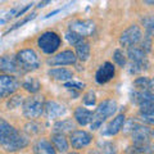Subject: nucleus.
Masks as SVG:
<instances>
[{
    "label": "nucleus",
    "mask_w": 154,
    "mask_h": 154,
    "mask_svg": "<svg viewBox=\"0 0 154 154\" xmlns=\"http://www.w3.org/2000/svg\"><path fill=\"white\" fill-rule=\"evenodd\" d=\"M28 145V137L0 117V146L7 152H18Z\"/></svg>",
    "instance_id": "nucleus-1"
},
{
    "label": "nucleus",
    "mask_w": 154,
    "mask_h": 154,
    "mask_svg": "<svg viewBox=\"0 0 154 154\" xmlns=\"http://www.w3.org/2000/svg\"><path fill=\"white\" fill-rule=\"evenodd\" d=\"M132 144L135 154H152L154 153V144L152 143V130L144 125H134Z\"/></svg>",
    "instance_id": "nucleus-2"
},
{
    "label": "nucleus",
    "mask_w": 154,
    "mask_h": 154,
    "mask_svg": "<svg viewBox=\"0 0 154 154\" xmlns=\"http://www.w3.org/2000/svg\"><path fill=\"white\" fill-rule=\"evenodd\" d=\"M116 110H117V103L114 102V100H104L102 102L96 110L94 112V116H93V121H91V128L93 130H98L100 126L103 125V122L107 119L108 117L110 116H113L116 113Z\"/></svg>",
    "instance_id": "nucleus-3"
},
{
    "label": "nucleus",
    "mask_w": 154,
    "mask_h": 154,
    "mask_svg": "<svg viewBox=\"0 0 154 154\" xmlns=\"http://www.w3.org/2000/svg\"><path fill=\"white\" fill-rule=\"evenodd\" d=\"M128 59L131 60V68L130 73H137L148 68V59H146V53L139 46H131L127 50Z\"/></svg>",
    "instance_id": "nucleus-4"
},
{
    "label": "nucleus",
    "mask_w": 154,
    "mask_h": 154,
    "mask_svg": "<svg viewBox=\"0 0 154 154\" xmlns=\"http://www.w3.org/2000/svg\"><path fill=\"white\" fill-rule=\"evenodd\" d=\"M16 58H17L18 66L26 72L35 71L40 67L38 55L36 54V51L32 50V49H22L21 51L17 53Z\"/></svg>",
    "instance_id": "nucleus-5"
},
{
    "label": "nucleus",
    "mask_w": 154,
    "mask_h": 154,
    "mask_svg": "<svg viewBox=\"0 0 154 154\" xmlns=\"http://www.w3.org/2000/svg\"><path fill=\"white\" fill-rule=\"evenodd\" d=\"M44 108H45V103L42 96H30L22 104L23 114H25V117L30 119L40 117L42 112H44Z\"/></svg>",
    "instance_id": "nucleus-6"
},
{
    "label": "nucleus",
    "mask_w": 154,
    "mask_h": 154,
    "mask_svg": "<svg viewBox=\"0 0 154 154\" xmlns=\"http://www.w3.org/2000/svg\"><path fill=\"white\" fill-rule=\"evenodd\" d=\"M60 42H62V38L58 33L53 31H46L38 37L37 45L45 54H53L60 46Z\"/></svg>",
    "instance_id": "nucleus-7"
},
{
    "label": "nucleus",
    "mask_w": 154,
    "mask_h": 154,
    "mask_svg": "<svg viewBox=\"0 0 154 154\" xmlns=\"http://www.w3.org/2000/svg\"><path fill=\"white\" fill-rule=\"evenodd\" d=\"M143 37L144 36H143L140 27L136 25H132V26H130L127 30H125L122 32L121 37H119V42H121L122 46L131 48V46H135L136 44H139V42L143 40Z\"/></svg>",
    "instance_id": "nucleus-8"
},
{
    "label": "nucleus",
    "mask_w": 154,
    "mask_h": 154,
    "mask_svg": "<svg viewBox=\"0 0 154 154\" xmlns=\"http://www.w3.org/2000/svg\"><path fill=\"white\" fill-rule=\"evenodd\" d=\"M18 81L12 76L0 75V98L11 96L18 89Z\"/></svg>",
    "instance_id": "nucleus-9"
},
{
    "label": "nucleus",
    "mask_w": 154,
    "mask_h": 154,
    "mask_svg": "<svg viewBox=\"0 0 154 154\" xmlns=\"http://www.w3.org/2000/svg\"><path fill=\"white\" fill-rule=\"evenodd\" d=\"M91 140H93L91 135L89 132L84 131V130L72 131L71 136H69V143L75 149H80V148H84L86 145H89V144L91 143Z\"/></svg>",
    "instance_id": "nucleus-10"
},
{
    "label": "nucleus",
    "mask_w": 154,
    "mask_h": 154,
    "mask_svg": "<svg viewBox=\"0 0 154 154\" xmlns=\"http://www.w3.org/2000/svg\"><path fill=\"white\" fill-rule=\"evenodd\" d=\"M116 75V69H114V66L109 62H105L104 64H102L99 67V69L96 71L95 73V80L96 82L103 85V84H107L108 81H110Z\"/></svg>",
    "instance_id": "nucleus-11"
},
{
    "label": "nucleus",
    "mask_w": 154,
    "mask_h": 154,
    "mask_svg": "<svg viewBox=\"0 0 154 154\" xmlns=\"http://www.w3.org/2000/svg\"><path fill=\"white\" fill-rule=\"evenodd\" d=\"M76 59L77 57L72 50H64L59 53V54H57L55 57L50 58L48 60V63L50 66H69V64H75Z\"/></svg>",
    "instance_id": "nucleus-12"
},
{
    "label": "nucleus",
    "mask_w": 154,
    "mask_h": 154,
    "mask_svg": "<svg viewBox=\"0 0 154 154\" xmlns=\"http://www.w3.org/2000/svg\"><path fill=\"white\" fill-rule=\"evenodd\" d=\"M69 30L76 33H79L80 36H89L94 32L95 26L91 21H75L71 23Z\"/></svg>",
    "instance_id": "nucleus-13"
},
{
    "label": "nucleus",
    "mask_w": 154,
    "mask_h": 154,
    "mask_svg": "<svg viewBox=\"0 0 154 154\" xmlns=\"http://www.w3.org/2000/svg\"><path fill=\"white\" fill-rule=\"evenodd\" d=\"M44 110L49 118H58L67 113V108L63 104L55 102V100H48V102H45Z\"/></svg>",
    "instance_id": "nucleus-14"
},
{
    "label": "nucleus",
    "mask_w": 154,
    "mask_h": 154,
    "mask_svg": "<svg viewBox=\"0 0 154 154\" xmlns=\"http://www.w3.org/2000/svg\"><path fill=\"white\" fill-rule=\"evenodd\" d=\"M132 102L136 103L139 107H145L149 104H154V93L150 90L145 91H134L132 94Z\"/></svg>",
    "instance_id": "nucleus-15"
},
{
    "label": "nucleus",
    "mask_w": 154,
    "mask_h": 154,
    "mask_svg": "<svg viewBox=\"0 0 154 154\" xmlns=\"http://www.w3.org/2000/svg\"><path fill=\"white\" fill-rule=\"evenodd\" d=\"M18 62L17 58L11 55H4L0 57V71L7 72V73H14L18 71Z\"/></svg>",
    "instance_id": "nucleus-16"
},
{
    "label": "nucleus",
    "mask_w": 154,
    "mask_h": 154,
    "mask_svg": "<svg viewBox=\"0 0 154 154\" xmlns=\"http://www.w3.org/2000/svg\"><path fill=\"white\" fill-rule=\"evenodd\" d=\"M125 119H126V117H125L123 114H118L117 117L113 118L112 121L109 122V125L107 126V128H105V131H104V135H109V136L117 135L123 127Z\"/></svg>",
    "instance_id": "nucleus-17"
},
{
    "label": "nucleus",
    "mask_w": 154,
    "mask_h": 154,
    "mask_svg": "<svg viewBox=\"0 0 154 154\" xmlns=\"http://www.w3.org/2000/svg\"><path fill=\"white\" fill-rule=\"evenodd\" d=\"M93 116H94V113L85 107H79L75 110V119L77 121V123L81 125V126H86V125L91 123V121H93Z\"/></svg>",
    "instance_id": "nucleus-18"
},
{
    "label": "nucleus",
    "mask_w": 154,
    "mask_h": 154,
    "mask_svg": "<svg viewBox=\"0 0 154 154\" xmlns=\"http://www.w3.org/2000/svg\"><path fill=\"white\" fill-rule=\"evenodd\" d=\"M33 152L35 154H55V148L46 139H40L33 144Z\"/></svg>",
    "instance_id": "nucleus-19"
},
{
    "label": "nucleus",
    "mask_w": 154,
    "mask_h": 154,
    "mask_svg": "<svg viewBox=\"0 0 154 154\" xmlns=\"http://www.w3.org/2000/svg\"><path fill=\"white\" fill-rule=\"evenodd\" d=\"M49 76L57 81H69L73 79L72 71L67 68H53L49 71Z\"/></svg>",
    "instance_id": "nucleus-20"
},
{
    "label": "nucleus",
    "mask_w": 154,
    "mask_h": 154,
    "mask_svg": "<svg viewBox=\"0 0 154 154\" xmlns=\"http://www.w3.org/2000/svg\"><path fill=\"white\" fill-rule=\"evenodd\" d=\"M51 143L55 149H58L60 153H66L68 150V141L63 134H53L51 135Z\"/></svg>",
    "instance_id": "nucleus-21"
},
{
    "label": "nucleus",
    "mask_w": 154,
    "mask_h": 154,
    "mask_svg": "<svg viewBox=\"0 0 154 154\" xmlns=\"http://www.w3.org/2000/svg\"><path fill=\"white\" fill-rule=\"evenodd\" d=\"M141 121L148 125H154V104H149L145 107H140L139 112Z\"/></svg>",
    "instance_id": "nucleus-22"
},
{
    "label": "nucleus",
    "mask_w": 154,
    "mask_h": 154,
    "mask_svg": "<svg viewBox=\"0 0 154 154\" xmlns=\"http://www.w3.org/2000/svg\"><path fill=\"white\" fill-rule=\"evenodd\" d=\"M76 57L82 62L89 59V57H90V44L88 41L82 40L81 42H79V44L76 45Z\"/></svg>",
    "instance_id": "nucleus-23"
},
{
    "label": "nucleus",
    "mask_w": 154,
    "mask_h": 154,
    "mask_svg": "<svg viewBox=\"0 0 154 154\" xmlns=\"http://www.w3.org/2000/svg\"><path fill=\"white\" fill-rule=\"evenodd\" d=\"M73 128H75V123L72 119H62V121L57 122L54 125V127H53L54 134H63V135H64V132L72 131Z\"/></svg>",
    "instance_id": "nucleus-24"
},
{
    "label": "nucleus",
    "mask_w": 154,
    "mask_h": 154,
    "mask_svg": "<svg viewBox=\"0 0 154 154\" xmlns=\"http://www.w3.org/2000/svg\"><path fill=\"white\" fill-rule=\"evenodd\" d=\"M134 86L136 91H145L150 89V80L148 77H137L134 81Z\"/></svg>",
    "instance_id": "nucleus-25"
},
{
    "label": "nucleus",
    "mask_w": 154,
    "mask_h": 154,
    "mask_svg": "<svg viewBox=\"0 0 154 154\" xmlns=\"http://www.w3.org/2000/svg\"><path fill=\"white\" fill-rule=\"evenodd\" d=\"M23 88H25L27 91H30L31 94H35V93H37V91L40 90L41 85L36 79H32L31 77V79H27L25 82H23Z\"/></svg>",
    "instance_id": "nucleus-26"
},
{
    "label": "nucleus",
    "mask_w": 154,
    "mask_h": 154,
    "mask_svg": "<svg viewBox=\"0 0 154 154\" xmlns=\"http://www.w3.org/2000/svg\"><path fill=\"white\" fill-rule=\"evenodd\" d=\"M66 38H67V41H68L71 45H75V46L79 44V42H81V41L84 40L82 36H80L79 33H76V32L71 31V30L66 32Z\"/></svg>",
    "instance_id": "nucleus-27"
},
{
    "label": "nucleus",
    "mask_w": 154,
    "mask_h": 154,
    "mask_svg": "<svg viewBox=\"0 0 154 154\" xmlns=\"http://www.w3.org/2000/svg\"><path fill=\"white\" fill-rule=\"evenodd\" d=\"M144 26H145V30H146V35L149 36H154V17H149L145 18L143 21Z\"/></svg>",
    "instance_id": "nucleus-28"
},
{
    "label": "nucleus",
    "mask_w": 154,
    "mask_h": 154,
    "mask_svg": "<svg viewBox=\"0 0 154 154\" xmlns=\"http://www.w3.org/2000/svg\"><path fill=\"white\" fill-rule=\"evenodd\" d=\"M113 59H114V62L119 67H125V66H126V58H125L123 53L119 50V49H117V50L113 53Z\"/></svg>",
    "instance_id": "nucleus-29"
},
{
    "label": "nucleus",
    "mask_w": 154,
    "mask_h": 154,
    "mask_svg": "<svg viewBox=\"0 0 154 154\" xmlns=\"http://www.w3.org/2000/svg\"><path fill=\"white\" fill-rule=\"evenodd\" d=\"M64 88H67L68 90H82L85 88V84L82 82H80V81H68V82H66L64 84Z\"/></svg>",
    "instance_id": "nucleus-30"
},
{
    "label": "nucleus",
    "mask_w": 154,
    "mask_h": 154,
    "mask_svg": "<svg viewBox=\"0 0 154 154\" xmlns=\"http://www.w3.org/2000/svg\"><path fill=\"white\" fill-rule=\"evenodd\" d=\"M36 17V14L35 13H32V14H30V16H27L26 18H23L22 19V21H19V22H17L16 23V25H14L13 27H11V28H9V30L5 32V33H9V32H11V31H14V30H16V28H19V27H21V26H23V25H25V23H27L28 21H31V19H33V18H35Z\"/></svg>",
    "instance_id": "nucleus-31"
},
{
    "label": "nucleus",
    "mask_w": 154,
    "mask_h": 154,
    "mask_svg": "<svg viewBox=\"0 0 154 154\" xmlns=\"http://www.w3.org/2000/svg\"><path fill=\"white\" fill-rule=\"evenodd\" d=\"M95 94H94V91H89V93H86L84 95V98H82V102L85 105H89V107H91V105H94L95 104Z\"/></svg>",
    "instance_id": "nucleus-32"
},
{
    "label": "nucleus",
    "mask_w": 154,
    "mask_h": 154,
    "mask_svg": "<svg viewBox=\"0 0 154 154\" xmlns=\"http://www.w3.org/2000/svg\"><path fill=\"white\" fill-rule=\"evenodd\" d=\"M116 146L112 143H103L102 145V154H114Z\"/></svg>",
    "instance_id": "nucleus-33"
},
{
    "label": "nucleus",
    "mask_w": 154,
    "mask_h": 154,
    "mask_svg": "<svg viewBox=\"0 0 154 154\" xmlns=\"http://www.w3.org/2000/svg\"><path fill=\"white\" fill-rule=\"evenodd\" d=\"M12 102H9L8 103V107L9 109L11 108H14V107H17L18 104H21V96H14V98H11Z\"/></svg>",
    "instance_id": "nucleus-34"
},
{
    "label": "nucleus",
    "mask_w": 154,
    "mask_h": 154,
    "mask_svg": "<svg viewBox=\"0 0 154 154\" xmlns=\"http://www.w3.org/2000/svg\"><path fill=\"white\" fill-rule=\"evenodd\" d=\"M31 5H32V4H27V5H26L25 8L19 9V11H18V13H17V16H16V17H21V16H22V14H23V13H25V12H27V11H28V9H30V8H31Z\"/></svg>",
    "instance_id": "nucleus-35"
},
{
    "label": "nucleus",
    "mask_w": 154,
    "mask_h": 154,
    "mask_svg": "<svg viewBox=\"0 0 154 154\" xmlns=\"http://www.w3.org/2000/svg\"><path fill=\"white\" fill-rule=\"evenodd\" d=\"M57 13H59V9H57V11H54V12H51V13H49L48 16H45V18H49V17H51V16H54V14H57Z\"/></svg>",
    "instance_id": "nucleus-36"
},
{
    "label": "nucleus",
    "mask_w": 154,
    "mask_h": 154,
    "mask_svg": "<svg viewBox=\"0 0 154 154\" xmlns=\"http://www.w3.org/2000/svg\"><path fill=\"white\" fill-rule=\"evenodd\" d=\"M46 4H50V2H42V3H40V4H38V8H42V7H45Z\"/></svg>",
    "instance_id": "nucleus-37"
},
{
    "label": "nucleus",
    "mask_w": 154,
    "mask_h": 154,
    "mask_svg": "<svg viewBox=\"0 0 154 154\" xmlns=\"http://www.w3.org/2000/svg\"><path fill=\"white\" fill-rule=\"evenodd\" d=\"M150 90H152V91H154V79H153V80H150Z\"/></svg>",
    "instance_id": "nucleus-38"
},
{
    "label": "nucleus",
    "mask_w": 154,
    "mask_h": 154,
    "mask_svg": "<svg viewBox=\"0 0 154 154\" xmlns=\"http://www.w3.org/2000/svg\"><path fill=\"white\" fill-rule=\"evenodd\" d=\"M145 4H149V5H154V0H146Z\"/></svg>",
    "instance_id": "nucleus-39"
},
{
    "label": "nucleus",
    "mask_w": 154,
    "mask_h": 154,
    "mask_svg": "<svg viewBox=\"0 0 154 154\" xmlns=\"http://www.w3.org/2000/svg\"><path fill=\"white\" fill-rule=\"evenodd\" d=\"M71 154H79V153H71Z\"/></svg>",
    "instance_id": "nucleus-40"
},
{
    "label": "nucleus",
    "mask_w": 154,
    "mask_h": 154,
    "mask_svg": "<svg viewBox=\"0 0 154 154\" xmlns=\"http://www.w3.org/2000/svg\"><path fill=\"white\" fill-rule=\"evenodd\" d=\"M153 135H154V131H153Z\"/></svg>",
    "instance_id": "nucleus-41"
}]
</instances>
